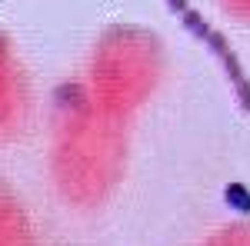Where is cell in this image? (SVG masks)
<instances>
[{
	"mask_svg": "<svg viewBox=\"0 0 250 246\" xmlns=\"http://www.w3.org/2000/svg\"><path fill=\"white\" fill-rule=\"evenodd\" d=\"M180 20H184V27L190 30L193 37L204 40L213 54L220 57V63H224V70H227V76H230V83H233V90H237V96H240V107H244V110H250V80L244 76V67H240L237 54L230 50V43L224 40V34L210 30V27H207V20L200 17V14H193V10H187Z\"/></svg>",
	"mask_w": 250,
	"mask_h": 246,
	"instance_id": "6da1fadb",
	"label": "cell"
},
{
	"mask_svg": "<svg viewBox=\"0 0 250 246\" xmlns=\"http://www.w3.org/2000/svg\"><path fill=\"white\" fill-rule=\"evenodd\" d=\"M224 196H227V203L233 209H240V213H250V193L240 183H230V187L224 189Z\"/></svg>",
	"mask_w": 250,
	"mask_h": 246,
	"instance_id": "7a4b0ae2",
	"label": "cell"
},
{
	"mask_svg": "<svg viewBox=\"0 0 250 246\" xmlns=\"http://www.w3.org/2000/svg\"><path fill=\"white\" fill-rule=\"evenodd\" d=\"M167 7H170L173 14H180V17L187 14V0H167Z\"/></svg>",
	"mask_w": 250,
	"mask_h": 246,
	"instance_id": "3957f363",
	"label": "cell"
}]
</instances>
